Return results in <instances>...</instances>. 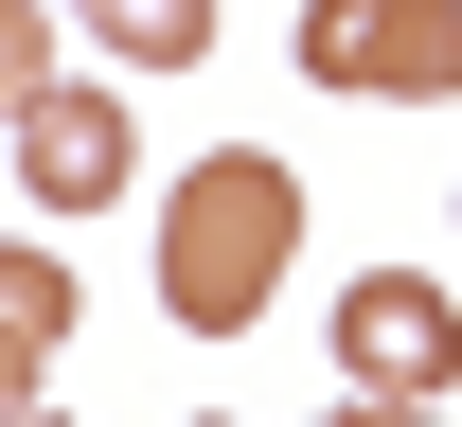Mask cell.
<instances>
[{
    "instance_id": "30bf717a",
    "label": "cell",
    "mask_w": 462,
    "mask_h": 427,
    "mask_svg": "<svg viewBox=\"0 0 462 427\" xmlns=\"http://www.w3.org/2000/svg\"><path fill=\"white\" fill-rule=\"evenodd\" d=\"M18 427H54V410H18Z\"/></svg>"
},
{
    "instance_id": "ba28073f",
    "label": "cell",
    "mask_w": 462,
    "mask_h": 427,
    "mask_svg": "<svg viewBox=\"0 0 462 427\" xmlns=\"http://www.w3.org/2000/svg\"><path fill=\"white\" fill-rule=\"evenodd\" d=\"M338 427H445V392H338Z\"/></svg>"
},
{
    "instance_id": "7a4b0ae2",
    "label": "cell",
    "mask_w": 462,
    "mask_h": 427,
    "mask_svg": "<svg viewBox=\"0 0 462 427\" xmlns=\"http://www.w3.org/2000/svg\"><path fill=\"white\" fill-rule=\"evenodd\" d=\"M302 71L356 107H445L462 89V0H302Z\"/></svg>"
},
{
    "instance_id": "52a82bcc",
    "label": "cell",
    "mask_w": 462,
    "mask_h": 427,
    "mask_svg": "<svg viewBox=\"0 0 462 427\" xmlns=\"http://www.w3.org/2000/svg\"><path fill=\"white\" fill-rule=\"evenodd\" d=\"M54 36H71L54 0H0V125H18L36 89H54Z\"/></svg>"
},
{
    "instance_id": "5b68a950",
    "label": "cell",
    "mask_w": 462,
    "mask_h": 427,
    "mask_svg": "<svg viewBox=\"0 0 462 427\" xmlns=\"http://www.w3.org/2000/svg\"><path fill=\"white\" fill-rule=\"evenodd\" d=\"M71 36H107L125 71H196L214 54V0H71Z\"/></svg>"
},
{
    "instance_id": "9c48e42d",
    "label": "cell",
    "mask_w": 462,
    "mask_h": 427,
    "mask_svg": "<svg viewBox=\"0 0 462 427\" xmlns=\"http://www.w3.org/2000/svg\"><path fill=\"white\" fill-rule=\"evenodd\" d=\"M36 374H54V357H18V339H0V427H18V410H36Z\"/></svg>"
},
{
    "instance_id": "6da1fadb",
    "label": "cell",
    "mask_w": 462,
    "mask_h": 427,
    "mask_svg": "<svg viewBox=\"0 0 462 427\" xmlns=\"http://www.w3.org/2000/svg\"><path fill=\"white\" fill-rule=\"evenodd\" d=\"M285 249H302V179L267 161V143H214V161L161 196V320L249 339V320H267V285H285Z\"/></svg>"
},
{
    "instance_id": "3957f363",
    "label": "cell",
    "mask_w": 462,
    "mask_h": 427,
    "mask_svg": "<svg viewBox=\"0 0 462 427\" xmlns=\"http://www.w3.org/2000/svg\"><path fill=\"white\" fill-rule=\"evenodd\" d=\"M338 392H462V285L356 267L338 285Z\"/></svg>"
},
{
    "instance_id": "8fae6325",
    "label": "cell",
    "mask_w": 462,
    "mask_h": 427,
    "mask_svg": "<svg viewBox=\"0 0 462 427\" xmlns=\"http://www.w3.org/2000/svg\"><path fill=\"white\" fill-rule=\"evenodd\" d=\"M196 427H231V410H196Z\"/></svg>"
},
{
    "instance_id": "8992f818",
    "label": "cell",
    "mask_w": 462,
    "mask_h": 427,
    "mask_svg": "<svg viewBox=\"0 0 462 427\" xmlns=\"http://www.w3.org/2000/svg\"><path fill=\"white\" fill-rule=\"evenodd\" d=\"M71 303H89V285H71L54 249H36V232H0V339H18V357H54V339H71Z\"/></svg>"
},
{
    "instance_id": "277c9868",
    "label": "cell",
    "mask_w": 462,
    "mask_h": 427,
    "mask_svg": "<svg viewBox=\"0 0 462 427\" xmlns=\"http://www.w3.org/2000/svg\"><path fill=\"white\" fill-rule=\"evenodd\" d=\"M0 143H18V196H36V214H107L125 179H143V125H125V89H36V107L0 125Z\"/></svg>"
}]
</instances>
